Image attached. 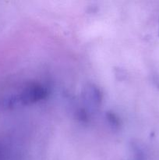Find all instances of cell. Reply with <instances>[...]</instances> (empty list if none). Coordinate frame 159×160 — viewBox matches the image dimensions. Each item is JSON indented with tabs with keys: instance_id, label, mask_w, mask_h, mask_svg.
<instances>
[{
	"instance_id": "1",
	"label": "cell",
	"mask_w": 159,
	"mask_h": 160,
	"mask_svg": "<svg viewBox=\"0 0 159 160\" xmlns=\"http://www.w3.org/2000/svg\"><path fill=\"white\" fill-rule=\"evenodd\" d=\"M0 160H2V152H1V149H0Z\"/></svg>"
}]
</instances>
